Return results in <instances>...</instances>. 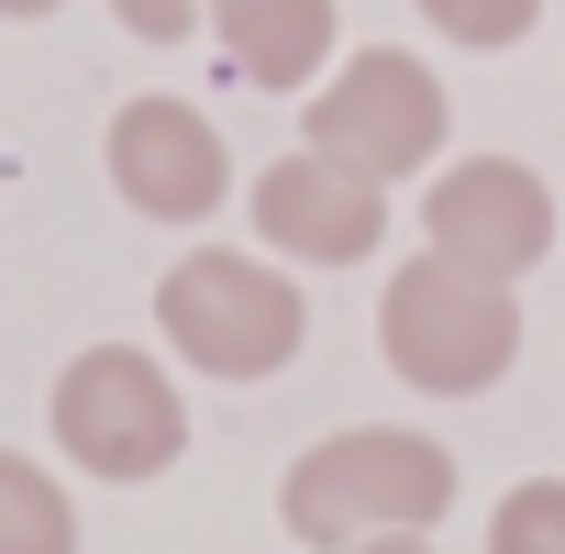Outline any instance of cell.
<instances>
[{
    "instance_id": "9",
    "label": "cell",
    "mask_w": 565,
    "mask_h": 554,
    "mask_svg": "<svg viewBox=\"0 0 565 554\" xmlns=\"http://www.w3.org/2000/svg\"><path fill=\"white\" fill-rule=\"evenodd\" d=\"M211 45L244 89H322L344 56L333 0H211Z\"/></svg>"
},
{
    "instance_id": "12",
    "label": "cell",
    "mask_w": 565,
    "mask_h": 554,
    "mask_svg": "<svg viewBox=\"0 0 565 554\" xmlns=\"http://www.w3.org/2000/svg\"><path fill=\"white\" fill-rule=\"evenodd\" d=\"M488 554H565V477H521L488 510Z\"/></svg>"
},
{
    "instance_id": "3",
    "label": "cell",
    "mask_w": 565,
    "mask_h": 554,
    "mask_svg": "<svg viewBox=\"0 0 565 554\" xmlns=\"http://www.w3.org/2000/svg\"><path fill=\"white\" fill-rule=\"evenodd\" d=\"M377 355L399 388L422 399H477L521 366V300L499 289V277L455 266V255H411L388 266V289H377Z\"/></svg>"
},
{
    "instance_id": "5",
    "label": "cell",
    "mask_w": 565,
    "mask_h": 554,
    "mask_svg": "<svg viewBox=\"0 0 565 554\" xmlns=\"http://www.w3.org/2000/svg\"><path fill=\"white\" fill-rule=\"evenodd\" d=\"M444 134H455V100H444V78H433L422 56H399V45L333 56V78H322L311 111H300V145L333 156V167H355V178H377V189L433 178V167H444Z\"/></svg>"
},
{
    "instance_id": "15",
    "label": "cell",
    "mask_w": 565,
    "mask_h": 554,
    "mask_svg": "<svg viewBox=\"0 0 565 554\" xmlns=\"http://www.w3.org/2000/svg\"><path fill=\"white\" fill-rule=\"evenodd\" d=\"M45 12H67V0H0V23H45Z\"/></svg>"
},
{
    "instance_id": "11",
    "label": "cell",
    "mask_w": 565,
    "mask_h": 554,
    "mask_svg": "<svg viewBox=\"0 0 565 554\" xmlns=\"http://www.w3.org/2000/svg\"><path fill=\"white\" fill-rule=\"evenodd\" d=\"M411 12H422L444 45H466V56H510V45L543 23V0H411Z\"/></svg>"
},
{
    "instance_id": "10",
    "label": "cell",
    "mask_w": 565,
    "mask_h": 554,
    "mask_svg": "<svg viewBox=\"0 0 565 554\" xmlns=\"http://www.w3.org/2000/svg\"><path fill=\"white\" fill-rule=\"evenodd\" d=\"M0 554H78V499L23 444H0Z\"/></svg>"
},
{
    "instance_id": "1",
    "label": "cell",
    "mask_w": 565,
    "mask_h": 554,
    "mask_svg": "<svg viewBox=\"0 0 565 554\" xmlns=\"http://www.w3.org/2000/svg\"><path fill=\"white\" fill-rule=\"evenodd\" d=\"M455 499H466V466H455L444 433L344 422V433L289 455V477H277V532L300 554H355V543H388V532H433Z\"/></svg>"
},
{
    "instance_id": "2",
    "label": "cell",
    "mask_w": 565,
    "mask_h": 554,
    "mask_svg": "<svg viewBox=\"0 0 565 554\" xmlns=\"http://www.w3.org/2000/svg\"><path fill=\"white\" fill-rule=\"evenodd\" d=\"M156 344H167V366H189L211 388H266L300 366L311 300L266 244H189L156 277Z\"/></svg>"
},
{
    "instance_id": "4",
    "label": "cell",
    "mask_w": 565,
    "mask_h": 554,
    "mask_svg": "<svg viewBox=\"0 0 565 554\" xmlns=\"http://www.w3.org/2000/svg\"><path fill=\"white\" fill-rule=\"evenodd\" d=\"M45 444L100 488H145L189 455V388L145 344H78L45 388Z\"/></svg>"
},
{
    "instance_id": "16",
    "label": "cell",
    "mask_w": 565,
    "mask_h": 554,
    "mask_svg": "<svg viewBox=\"0 0 565 554\" xmlns=\"http://www.w3.org/2000/svg\"><path fill=\"white\" fill-rule=\"evenodd\" d=\"M0 189H12V156H0Z\"/></svg>"
},
{
    "instance_id": "8",
    "label": "cell",
    "mask_w": 565,
    "mask_h": 554,
    "mask_svg": "<svg viewBox=\"0 0 565 554\" xmlns=\"http://www.w3.org/2000/svg\"><path fill=\"white\" fill-rule=\"evenodd\" d=\"M244 222H255V244L277 266H366L388 244V189L333 167V156H311V145H289L277 167H255Z\"/></svg>"
},
{
    "instance_id": "6",
    "label": "cell",
    "mask_w": 565,
    "mask_h": 554,
    "mask_svg": "<svg viewBox=\"0 0 565 554\" xmlns=\"http://www.w3.org/2000/svg\"><path fill=\"white\" fill-rule=\"evenodd\" d=\"M422 244L455 255V266H477V277H499V289H521V277L554 255V189H543V167H521V156H444L422 178Z\"/></svg>"
},
{
    "instance_id": "14",
    "label": "cell",
    "mask_w": 565,
    "mask_h": 554,
    "mask_svg": "<svg viewBox=\"0 0 565 554\" xmlns=\"http://www.w3.org/2000/svg\"><path fill=\"white\" fill-rule=\"evenodd\" d=\"M355 554H444L433 532H388V543H355Z\"/></svg>"
},
{
    "instance_id": "7",
    "label": "cell",
    "mask_w": 565,
    "mask_h": 554,
    "mask_svg": "<svg viewBox=\"0 0 565 554\" xmlns=\"http://www.w3.org/2000/svg\"><path fill=\"white\" fill-rule=\"evenodd\" d=\"M100 167H111V189H122V211H145V222H211L222 200H233V145H222V122L200 111V100H178V89H145V100H122L111 111V134H100Z\"/></svg>"
},
{
    "instance_id": "13",
    "label": "cell",
    "mask_w": 565,
    "mask_h": 554,
    "mask_svg": "<svg viewBox=\"0 0 565 554\" xmlns=\"http://www.w3.org/2000/svg\"><path fill=\"white\" fill-rule=\"evenodd\" d=\"M111 23H122L134 45H189V34L211 23V0H111Z\"/></svg>"
}]
</instances>
